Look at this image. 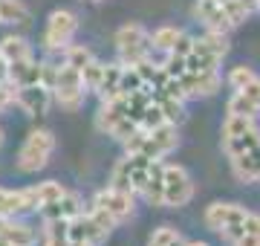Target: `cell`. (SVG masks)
Returning <instances> with one entry per match:
<instances>
[{"mask_svg": "<svg viewBox=\"0 0 260 246\" xmlns=\"http://www.w3.org/2000/svg\"><path fill=\"white\" fill-rule=\"evenodd\" d=\"M205 226L220 235L229 246H237L251 235H260V214L237 203H211L205 208Z\"/></svg>", "mask_w": 260, "mask_h": 246, "instance_id": "1", "label": "cell"}, {"mask_svg": "<svg viewBox=\"0 0 260 246\" xmlns=\"http://www.w3.org/2000/svg\"><path fill=\"white\" fill-rule=\"evenodd\" d=\"M179 145V133H177V125H159L153 131H136L130 133L127 139H124V151L127 153H142V157H148V160H165L168 153H174Z\"/></svg>", "mask_w": 260, "mask_h": 246, "instance_id": "2", "label": "cell"}, {"mask_svg": "<svg viewBox=\"0 0 260 246\" xmlns=\"http://www.w3.org/2000/svg\"><path fill=\"white\" fill-rule=\"evenodd\" d=\"M225 52H229L225 32L208 29L205 35L194 38V47H191V52L185 58V67L191 73H220V64H223Z\"/></svg>", "mask_w": 260, "mask_h": 246, "instance_id": "3", "label": "cell"}, {"mask_svg": "<svg viewBox=\"0 0 260 246\" xmlns=\"http://www.w3.org/2000/svg\"><path fill=\"white\" fill-rule=\"evenodd\" d=\"M260 145V128L254 119L249 116H234L229 113L223 122V151L225 157L232 160V157H240L246 153L249 148Z\"/></svg>", "mask_w": 260, "mask_h": 246, "instance_id": "4", "label": "cell"}, {"mask_svg": "<svg viewBox=\"0 0 260 246\" xmlns=\"http://www.w3.org/2000/svg\"><path fill=\"white\" fill-rule=\"evenodd\" d=\"M156 160H148L142 153H127L121 157L116 165H113V174H110V186L121 191H130V194H142L145 182L150 177V168H153Z\"/></svg>", "mask_w": 260, "mask_h": 246, "instance_id": "5", "label": "cell"}, {"mask_svg": "<svg viewBox=\"0 0 260 246\" xmlns=\"http://www.w3.org/2000/svg\"><path fill=\"white\" fill-rule=\"evenodd\" d=\"M52 151H55V136H52V131L38 128V131H32L26 139H23V145H20L18 168L23 171V174H38V171L49 162Z\"/></svg>", "mask_w": 260, "mask_h": 246, "instance_id": "6", "label": "cell"}, {"mask_svg": "<svg viewBox=\"0 0 260 246\" xmlns=\"http://www.w3.org/2000/svg\"><path fill=\"white\" fill-rule=\"evenodd\" d=\"M95 125H99V131H104L107 136H116L119 142H124L130 133L139 128L136 119L127 113L124 96L110 99V102H102V110H99V116H95Z\"/></svg>", "mask_w": 260, "mask_h": 246, "instance_id": "7", "label": "cell"}, {"mask_svg": "<svg viewBox=\"0 0 260 246\" xmlns=\"http://www.w3.org/2000/svg\"><path fill=\"white\" fill-rule=\"evenodd\" d=\"M116 52L121 64H139L150 58V32L139 23H124L116 32Z\"/></svg>", "mask_w": 260, "mask_h": 246, "instance_id": "8", "label": "cell"}, {"mask_svg": "<svg viewBox=\"0 0 260 246\" xmlns=\"http://www.w3.org/2000/svg\"><path fill=\"white\" fill-rule=\"evenodd\" d=\"M52 96L55 102L64 107V110H78L84 104V96H87V84H84L81 70H75L70 64H58V76H55V87H52Z\"/></svg>", "mask_w": 260, "mask_h": 246, "instance_id": "9", "label": "cell"}, {"mask_svg": "<svg viewBox=\"0 0 260 246\" xmlns=\"http://www.w3.org/2000/svg\"><path fill=\"white\" fill-rule=\"evenodd\" d=\"M75 32H78V18L70 9H55L47 20V29H44V47L49 52H64L73 44Z\"/></svg>", "mask_w": 260, "mask_h": 246, "instance_id": "10", "label": "cell"}, {"mask_svg": "<svg viewBox=\"0 0 260 246\" xmlns=\"http://www.w3.org/2000/svg\"><path fill=\"white\" fill-rule=\"evenodd\" d=\"M194 200V180L182 165H165V197L162 206L182 208Z\"/></svg>", "mask_w": 260, "mask_h": 246, "instance_id": "11", "label": "cell"}, {"mask_svg": "<svg viewBox=\"0 0 260 246\" xmlns=\"http://www.w3.org/2000/svg\"><path fill=\"white\" fill-rule=\"evenodd\" d=\"M93 206L102 208L104 214H110L116 223H124V220H130L133 211H136V194L121 191V189H116V186H107L104 191H99L93 197Z\"/></svg>", "mask_w": 260, "mask_h": 246, "instance_id": "12", "label": "cell"}, {"mask_svg": "<svg viewBox=\"0 0 260 246\" xmlns=\"http://www.w3.org/2000/svg\"><path fill=\"white\" fill-rule=\"evenodd\" d=\"M6 81H9L12 87L44 84V61H35V55L20 58V61H12V64H6Z\"/></svg>", "mask_w": 260, "mask_h": 246, "instance_id": "13", "label": "cell"}, {"mask_svg": "<svg viewBox=\"0 0 260 246\" xmlns=\"http://www.w3.org/2000/svg\"><path fill=\"white\" fill-rule=\"evenodd\" d=\"M52 90L44 84H29V87H15V104L23 107L29 116H44L52 104Z\"/></svg>", "mask_w": 260, "mask_h": 246, "instance_id": "14", "label": "cell"}, {"mask_svg": "<svg viewBox=\"0 0 260 246\" xmlns=\"http://www.w3.org/2000/svg\"><path fill=\"white\" fill-rule=\"evenodd\" d=\"M38 208V197H35V189H0V218H18L23 211H32Z\"/></svg>", "mask_w": 260, "mask_h": 246, "instance_id": "15", "label": "cell"}, {"mask_svg": "<svg viewBox=\"0 0 260 246\" xmlns=\"http://www.w3.org/2000/svg\"><path fill=\"white\" fill-rule=\"evenodd\" d=\"M194 15H197V20L205 23V29H217V32H229L232 29V20L225 15L223 0H197Z\"/></svg>", "mask_w": 260, "mask_h": 246, "instance_id": "16", "label": "cell"}, {"mask_svg": "<svg viewBox=\"0 0 260 246\" xmlns=\"http://www.w3.org/2000/svg\"><path fill=\"white\" fill-rule=\"evenodd\" d=\"M38 211H41L44 220H73L75 214L84 211V203L75 191H67L64 197H58V200H52V203H47V206H41Z\"/></svg>", "mask_w": 260, "mask_h": 246, "instance_id": "17", "label": "cell"}, {"mask_svg": "<svg viewBox=\"0 0 260 246\" xmlns=\"http://www.w3.org/2000/svg\"><path fill=\"white\" fill-rule=\"evenodd\" d=\"M232 171L240 182H260V145L249 148L240 157H232Z\"/></svg>", "mask_w": 260, "mask_h": 246, "instance_id": "18", "label": "cell"}, {"mask_svg": "<svg viewBox=\"0 0 260 246\" xmlns=\"http://www.w3.org/2000/svg\"><path fill=\"white\" fill-rule=\"evenodd\" d=\"M0 237H6L12 246H35L38 232L15 218H0Z\"/></svg>", "mask_w": 260, "mask_h": 246, "instance_id": "19", "label": "cell"}, {"mask_svg": "<svg viewBox=\"0 0 260 246\" xmlns=\"http://www.w3.org/2000/svg\"><path fill=\"white\" fill-rule=\"evenodd\" d=\"M121 73H124V64H104V73H102V81L95 87V93L102 102H110V99H119L121 96Z\"/></svg>", "mask_w": 260, "mask_h": 246, "instance_id": "20", "label": "cell"}, {"mask_svg": "<svg viewBox=\"0 0 260 246\" xmlns=\"http://www.w3.org/2000/svg\"><path fill=\"white\" fill-rule=\"evenodd\" d=\"M142 197L148 200L150 206H162V197H165V162L156 160L153 168H150V177L142 189Z\"/></svg>", "mask_w": 260, "mask_h": 246, "instance_id": "21", "label": "cell"}, {"mask_svg": "<svg viewBox=\"0 0 260 246\" xmlns=\"http://www.w3.org/2000/svg\"><path fill=\"white\" fill-rule=\"evenodd\" d=\"M182 38V29L177 26H159L150 32V58H153V52H171L174 49V44Z\"/></svg>", "mask_w": 260, "mask_h": 246, "instance_id": "22", "label": "cell"}, {"mask_svg": "<svg viewBox=\"0 0 260 246\" xmlns=\"http://www.w3.org/2000/svg\"><path fill=\"white\" fill-rule=\"evenodd\" d=\"M32 55V49H29L26 38H20V35H6V38L0 41V58L12 64V61H20V58H29Z\"/></svg>", "mask_w": 260, "mask_h": 246, "instance_id": "23", "label": "cell"}, {"mask_svg": "<svg viewBox=\"0 0 260 246\" xmlns=\"http://www.w3.org/2000/svg\"><path fill=\"white\" fill-rule=\"evenodd\" d=\"M223 6H225L229 20H232V26H237V23H243L246 18H251L254 12H260L257 0H223Z\"/></svg>", "mask_w": 260, "mask_h": 246, "instance_id": "24", "label": "cell"}, {"mask_svg": "<svg viewBox=\"0 0 260 246\" xmlns=\"http://www.w3.org/2000/svg\"><path fill=\"white\" fill-rule=\"evenodd\" d=\"M0 23H20L26 26L29 23V9L20 3V0H0Z\"/></svg>", "mask_w": 260, "mask_h": 246, "instance_id": "25", "label": "cell"}, {"mask_svg": "<svg viewBox=\"0 0 260 246\" xmlns=\"http://www.w3.org/2000/svg\"><path fill=\"white\" fill-rule=\"evenodd\" d=\"M225 110L234 116H249V119H257L260 116V107L254 102H249L243 93H232V99H229V104H225Z\"/></svg>", "mask_w": 260, "mask_h": 246, "instance_id": "26", "label": "cell"}, {"mask_svg": "<svg viewBox=\"0 0 260 246\" xmlns=\"http://www.w3.org/2000/svg\"><path fill=\"white\" fill-rule=\"evenodd\" d=\"M32 189H35V197H38V208L47 206V203H52V200H58V197H64V194H67V189L61 186V182H55V180L38 182V186H32Z\"/></svg>", "mask_w": 260, "mask_h": 246, "instance_id": "27", "label": "cell"}, {"mask_svg": "<svg viewBox=\"0 0 260 246\" xmlns=\"http://www.w3.org/2000/svg\"><path fill=\"white\" fill-rule=\"evenodd\" d=\"M188 240L182 235H179L174 226H159L153 235H150L148 246H185Z\"/></svg>", "mask_w": 260, "mask_h": 246, "instance_id": "28", "label": "cell"}, {"mask_svg": "<svg viewBox=\"0 0 260 246\" xmlns=\"http://www.w3.org/2000/svg\"><path fill=\"white\" fill-rule=\"evenodd\" d=\"M93 61V52L87 47H75V44H70V47L64 49V64H70V67H75V70H81L84 73V67Z\"/></svg>", "mask_w": 260, "mask_h": 246, "instance_id": "29", "label": "cell"}, {"mask_svg": "<svg viewBox=\"0 0 260 246\" xmlns=\"http://www.w3.org/2000/svg\"><path fill=\"white\" fill-rule=\"evenodd\" d=\"M102 73H104V64H102V61H95V58H93L87 67H84L81 76H84V84H87V90H93V93H95V87H99V81H102Z\"/></svg>", "mask_w": 260, "mask_h": 246, "instance_id": "30", "label": "cell"}, {"mask_svg": "<svg viewBox=\"0 0 260 246\" xmlns=\"http://www.w3.org/2000/svg\"><path fill=\"white\" fill-rule=\"evenodd\" d=\"M257 76L254 70H249V67H234L232 73H229V84H232V90H240L246 81H251V78Z\"/></svg>", "mask_w": 260, "mask_h": 246, "instance_id": "31", "label": "cell"}, {"mask_svg": "<svg viewBox=\"0 0 260 246\" xmlns=\"http://www.w3.org/2000/svg\"><path fill=\"white\" fill-rule=\"evenodd\" d=\"M234 93H243L249 102H254L260 107V76H254L251 81H246V84H243L240 90H234Z\"/></svg>", "mask_w": 260, "mask_h": 246, "instance_id": "32", "label": "cell"}, {"mask_svg": "<svg viewBox=\"0 0 260 246\" xmlns=\"http://www.w3.org/2000/svg\"><path fill=\"white\" fill-rule=\"evenodd\" d=\"M9 104H15V87L9 81H0V110L9 107Z\"/></svg>", "mask_w": 260, "mask_h": 246, "instance_id": "33", "label": "cell"}, {"mask_svg": "<svg viewBox=\"0 0 260 246\" xmlns=\"http://www.w3.org/2000/svg\"><path fill=\"white\" fill-rule=\"evenodd\" d=\"M0 81H6V61L0 58Z\"/></svg>", "mask_w": 260, "mask_h": 246, "instance_id": "34", "label": "cell"}, {"mask_svg": "<svg viewBox=\"0 0 260 246\" xmlns=\"http://www.w3.org/2000/svg\"><path fill=\"white\" fill-rule=\"evenodd\" d=\"M185 246H208V243H203V240H191V243H185Z\"/></svg>", "mask_w": 260, "mask_h": 246, "instance_id": "35", "label": "cell"}, {"mask_svg": "<svg viewBox=\"0 0 260 246\" xmlns=\"http://www.w3.org/2000/svg\"><path fill=\"white\" fill-rule=\"evenodd\" d=\"M0 246H12V243L6 240V237H0Z\"/></svg>", "mask_w": 260, "mask_h": 246, "instance_id": "36", "label": "cell"}, {"mask_svg": "<svg viewBox=\"0 0 260 246\" xmlns=\"http://www.w3.org/2000/svg\"><path fill=\"white\" fill-rule=\"evenodd\" d=\"M0 148H3V128H0Z\"/></svg>", "mask_w": 260, "mask_h": 246, "instance_id": "37", "label": "cell"}, {"mask_svg": "<svg viewBox=\"0 0 260 246\" xmlns=\"http://www.w3.org/2000/svg\"><path fill=\"white\" fill-rule=\"evenodd\" d=\"M67 246H87V243H73V240H70V243H67Z\"/></svg>", "mask_w": 260, "mask_h": 246, "instance_id": "38", "label": "cell"}, {"mask_svg": "<svg viewBox=\"0 0 260 246\" xmlns=\"http://www.w3.org/2000/svg\"><path fill=\"white\" fill-rule=\"evenodd\" d=\"M90 3H99V0H90Z\"/></svg>", "mask_w": 260, "mask_h": 246, "instance_id": "39", "label": "cell"}, {"mask_svg": "<svg viewBox=\"0 0 260 246\" xmlns=\"http://www.w3.org/2000/svg\"><path fill=\"white\" fill-rule=\"evenodd\" d=\"M257 3H260V0H257Z\"/></svg>", "mask_w": 260, "mask_h": 246, "instance_id": "40", "label": "cell"}]
</instances>
